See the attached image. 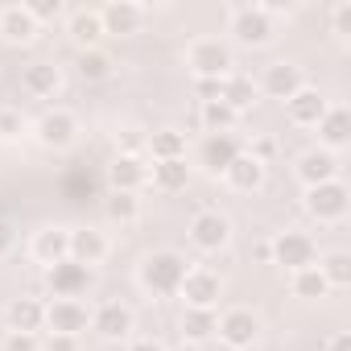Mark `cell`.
I'll return each mask as SVG.
<instances>
[{
    "instance_id": "obj_1",
    "label": "cell",
    "mask_w": 351,
    "mask_h": 351,
    "mask_svg": "<svg viewBox=\"0 0 351 351\" xmlns=\"http://www.w3.org/2000/svg\"><path fill=\"white\" fill-rule=\"evenodd\" d=\"M191 261L182 252H173V248H157L149 252L141 265H136V285L149 293V298H178V285L186 277Z\"/></svg>"
},
{
    "instance_id": "obj_2",
    "label": "cell",
    "mask_w": 351,
    "mask_h": 351,
    "mask_svg": "<svg viewBox=\"0 0 351 351\" xmlns=\"http://www.w3.org/2000/svg\"><path fill=\"white\" fill-rule=\"evenodd\" d=\"M236 66V50L228 38H195L186 46V71L199 79H228Z\"/></svg>"
},
{
    "instance_id": "obj_3",
    "label": "cell",
    "mask_w": 351,
    "mask_h": 351,
    "mask_svg": "<svg viewBox=\"0 0 351 351\" xmlns=\"http://www.w3.org/2000/svg\"><path fill=\"white\" fill-rule=\"evenodd\" d=\"M228 34H232V46H244V50H261L273 42L277 34V21L261 9V5H236L228 13Z\"/></svg>"
},
{
    "instance_id": "obj_4",
    "label": "cell",
    "mask_w": 351,
    "mask_h": 351,
    "mask_svg": "<svg viewBox=\"0 0 351 351\" xmlns=\"http://www.w3.org/2000/svg\"><path fill=\"white\" fill-rule=\"evenodd\" d=\"M261 330H265V322H261V314L248 310V306H232V310H223L219 322H215V339H219L223 347H232V351L256 347V343H261Z\"/></svg>"
},
{
    "instance_id": "obj_5",
    "label": "cell",
    "mask_w": 351,
    "mask_h": 351,
    "mask_svg": "<svg viewBox=\"0 0 351 351\" xmlns=\"http://www.w3.org/2000/svg\"><path fill=\"white\" fill-rule=\"evenodd\" d=\"M269 252H273V265H281L285 273H298V269H310L318 265V244L310 232H298V228H285L269 240Z\"/></svg>"
},
{
    "instance_id": "obj_6",
    "label": "cell",
    "mask_w": 351,
    "mask_h": 351,
    "mask_svg": "<svg viewBox=\"0 0 351 351\" xmlns=\"http://www.w3.org/2000/svg\"><path fill=\"white\" fill-rule=\"evenodd\" d=\"M34 141L50 153H62L79 141V116L66 112V108H46L38 120H34Z\"/></svg>"
},
{
    "instance_id": "obj_7",
    "label": "cell",
    "mask_w": 351,
    "mask_h": 351,
    "mask_svg": "<svg viewBox=\"0 0 351 351\" xmlns=\"http://www.w3.org/2000/svg\"><path fill=\"white\" fill-rule=\"evenodd\" d=\"M178 298L186 310H215L219 298H223V277L207 265H191L182 285H178Z\"/></svg>"
},
{
    "instance_id": "obj_8",
    "label": "cell",
    "mask_w": 351,
    "mask_h": 351,
    "mask_svg": "<svg viewBox=\"0 0 351 351\" xmlns=\"http://www.w3.org/2000/svg\"><path fill=\"white\" fill-rule=\"evenodd\" d=\"M87 330L104 343H128L132 330H136V314L124 302H99V306H91V326Z\"/></svg>"
},
{
    "instance_id": "obj_9",
    "label": "cell",
    "mask_w": 351,
    "mask_h": 351,
    "mask_svg": "<svg viewBox=\"0 0 351 351\" xmlns=\"http://www.w3.org/2000/svg\"><path fill=\"white\" fill-rule=\"evenodd\" d=\"M186 236H191V248H195V252L215 256V252H223V248L232 244V219H228L223 211H199V215L191 219Z\"/></svg>"
},
{
    "instance_id": "obj_10",
    "label": "cell",
    "mask_w": 351,
    "mask_h": 351,
    "mask_svg": "<svg viewBox=\"0 0 351 351\" xmlns=\"http://www.w3.org/2000/svg\"><path fill=\"white\" fill-rule=\"evenodd\" d=\"M87 326H91V306L83 298H54V302H46V330L42 335H75V339H83Z\"/></svg>"
},
{
    "instance_id": "obj_11",
    "label": "cell",
    "mask_w": 351,
    "mask_h": 351,
    "mask_svg": "<svg viewBox=\"0 0 351 351\" xmlns=\"http://www.w3.org/2000/svg\"><path fill=\"white\" fill-rule=\"evenodd\" d=\"M302 207H306V215L318 219V223H339V219L347 215V207H351V195H347L343 182H322V186H310V191L302 195Z\"/></svg>"
},
{
    "instance_id": "obj_12",
    "label": "cell",
    "mask_w": 351,
    "mask_h": 351,
    "mask_svg": "<svg viewBox=\"0 0 351 351\" xmlns=\"http://www.w3.org/2000/svg\"><path fill=\"white\" fill-rule=\"evenodd\" d=\"M306 87V71L298 66V62H289V58H281V62H269L265 66V75L256 79V91L261 95H269V99H289V95H298Z\"/></svg>"
},
{
    "instance_id": "obj_13",
    "label": "cell",
    "mask_w": 351,
    "mask_h": 351,
    "mask_svg": "<svg viewBox=\"0 0 351 351\" xmlns=\"http://www.w3.org/2000/svg\"><path fill=\"white\" fill-rule=\"evenodd\" d=\"M265 157H256V153H248V149H240L236 153V161L219 173L223 178V186L228 191H236V195H256L261 186H265Z\"/></svg>"
},
{
    "instance_id": "obj_14",
    "label": "cell",
    "mask_w": 351,
    "mask_h": 351,
    "mask_svg": "<svg viewBox=\"0 0 351 351\" xmlns=\"http://www.w3.org/2000/svg\"><path fill=\"white\" fill-rule=\"evenodd\" d=\"M108 186L112 191L141 195L149 186V157L145 153H116L112 165H108Z\"/></svg>"
},
{
    "instance_id": "obj_15",
    "label": "cell",
    "mask_w": 351,
    "mask_h": 351,
    "mask_svg": "<svg viewBox=\"0 0 351 351\" xmlns=\"http://www.w3.org/2000/svg\"><path fill=\"white\" fill-rule=\"evenodd\" d=\"M91 277H95V269H87V265H79L71 256L46 269V285H50L54 298H83L91 289Z\"/></svg>"
},
{
    "instance_id": "obj_16",
    "label": "cell",
    "mask_w": 351,
    "mask_h": 351,
    "mask_svg": "<svg viewBox=\"0 0 351 351\" xmlns=\"http://www.w3.org/2000/svg\"><path fill=\"white\" fill-rule=\"evenodd\" d=\"M339 153H326V149H306L298 161H293V173H298V182L310 191V186H322V182H339Z\"/></svg>"
},
{
    "instance_id": "obj_17",
    "label": "cell",
    "mask_w": 351,
    "mask_h": 351,
    "mask_svg": "<svg viewBox=\"0 0 351 351\" xmlns=\"http://www.w3.org/2000/svg\"><path fill=\"white\" fill-rule=\"evenodd\" d=\"M145 17H149V9L136 5V0H108V5L99 9L104 34H112V38H132V34H141Z\"/></svg>"
},
{
    "instance_id": "obj_18",
    "label": "cell",
    "mask_w": 351,
    "mask_h": 351,
    "mask_svg": "<svg viewBox=\"0 0 351 351\" xmlns=\"http://www.w3.org/2000/svg\"><path fill=\"white\" fill-rule=\"evenodd\" d=\"M29 256H34L42 269H50V265L66 261V256H71V228L50 223V228L34 232V240H29Z\"/></svg>"
},
{
    "instance_id": "obj_19",
    "label": "cell",
    "mask_w": 351,
    "mask_h": 351,
    "mask_svg": "<svg viewBox=\"0 0 351 351\" xmlns=\"http://www.w3.org/2000/svg\"><path fill=\"white\" fill-rule=\"evenodd\" d=\"M236 153H240V141H236L232 132H223V136H203V145H199V153H195V165H199L203 173H211V178H219V173L236 161Z\"/></svg>"
},
{
    "instance_id": "obj_20",
    "label": "cell",
    "mask_w": 351,
    "mask_h": 351,
    "mask_svg": "<svg viewBox=\"0 0 351 351\" xmlns=\"http://www.w3.org/2000/svg\"><path fill=\"white\" fill-rule=\"evenodd\" d=\"M326 108H330V104H326V95H322L318 87H310V83H306L298 95H289V99H285V116H289V124H293V128H314V124L326 116Z\"/></svg>"
},
{
    "instance_id": "obj_21",
    "label": "cell",
    "mask_w": 351,
    "mask_h": 351,
    "mask_svg": "<svg viewBox=\"0 0 351 351\" xmlns=\"http://www.w3.org/2000/svg\"><path fill=\"white\" fill-rule=\"evenodd\" d=\"M108 252H112L108 232H99V228H71V261L95 269V265L108 261Z\"/></svg>"
},
{
    "instance_id": "obj_22",
    "label": "cell",
    "mask_w": 351,
    "mask_h": 351,
    "mask_svg": "<svg viewBox=\"0 0 351 351\" xmlns=\"http://www.w3.org/2000/svg\"><path fill=\"white\" fill-rule=\"evenodd\" d=\"M5 326L9 330H25V335H42L46 330V302L42 298H9Z\"/></svg>"
},
{
    "instance_id": "obj_23",
    "label": "cell",
    "mask_w": 351,
    "mask_h": 351,
    "mask_svg": "<svg viewBox=\"0 0 351 351\" xmlns=\"http://www.w3.org/2000/svg\"><path fill=\"white\" fill-rule=\"evenodd\" d=\"M42 34V25L29 17L25 5H0V38L9 46H29Z\"/></svg>"
},
{
    "instance_id": "obj_24",
    "label": "cell",
    "mask_w": 351,
    "mask_h": 351,
    "mask_svg": "<svg viewBox=\"0 0 351 351\" xmlns=\"http://www.w3.org/2000/svg\"><path fill=\"white\" fill-rule=\"evenodd\" d=\"M191 173H195V165L186 157H178V161H149V186L161 191V195H178V191L191 186Z\"/></svg>"
},
{
    "instance_id": "obj_25",
    "label": "cell",
    "mask_w": 351,
    "mask_h": 351,
    "mask_svg": "<svg viewBox=\"0 0 351 351\" xmlns=\"http://www.w3.org/2000/svg\"><path fill=\"white\" fill-rule=\"evenodd\" d=\"M314 132H318V149H326V153L347 149V141H351V116H347V108L343 104H330L326 116L314 124Z\"/></svg>"
},
{
    "instance_id": "obj_26",
    "label": "cell",
    "mask_w": 351,
    "mask_h": 351,
    "mask_svg": "<svg viewBox=\"0 0 351 351\" xmlns=\"http://www.w3.org/2000/svg\"><path fill=\"white\" fill-rule=\"evenodd\" d=\"M21 91L29 99H54L62 91V71L54 62H29L21 71Z\"/></svg>"
},
{
    "instance_id": "obj_27",
    "label": "cell",
    "mask_w": 351,
    "mask_h": 351,
    "mask_svg": "<svg viewBox=\"0 0 351 351\" xmlns=\"http://www.w3.org/2000/svg\"><path fill=\"white\" fill-rule=\"evenodd\" d=\"M66 34L79 50H95L108 34H104V21H99V9H71L66 13Z\"/></svg>"
},
{
    "instance_id": "obj_28",
    "label": "cell",
    "mask_w": 351,
    "mask_h": 351,
    "mask_svg": "<svg viewBox=\"0 0 351 351\" xmlns=\"http://www.w3.org/2000/svg\"><path fill=\"white\" fill-rule=\"evenodd\" d=\"M219 99L232 108V112H248L256 99H261V91H256V79L252 75H240V71H232L228 79H223V87H219Z\"/></svg>"
},
{
    "instance_id": "obj_29",
    "label": "cell",
    "mask_w": 351,
    "mask_h": 351,
    "mask_svg": "<svg viewBox=\"0 0 351 351\" xmlns=\"http://www.w3.org/2000/svg\"><path fill=\"white\" fill-rule=\"evenodd\" d=\"M149 161H178V157H186V132H178V128H157V132H149Z\"/></svg>"
},
{
    "instance_id": "obj_30",
    "label": "cell",
    "mask_w": 351,
    "mask_h": 351,
    "mask_svg": "<svg viewBox=\"0 0 351 351\" xmlns=\"http://www.w3.org/2000/svg\"><path fill=\"white\" fill-rule=\"evenodd\" d=\"M199 124L207 136H223L240 124V112H232L223 99H207V104H199Z\"/></svg>"
},
{
    "instance_id": "obj_31",
    "label": "cell",
    "mask_w": 351,
    "mask_h": 351,
    "mask_svg": "<svg viewBox=\"0 0 351 351\" xmlns=\"http://www.w3.org/2000/svg\"><path fill=\"white\" fill-rule=\"evenodd\" d=\"M215 322L219 310H182V343L203 347L207 339H215Z\"/></svg>"
},
{
    "instance_id": "obj_32",
    "label": "cell",
    "mask_w": 351,
    "mask_h": 351,
    "mask_svg": "<svg viewBox=\"0 0 351 351\" xmlns=\"http://www.w3.org/2000/svg\"><path fill=\"white\" fill-rule=\"evenodd\" d=\"M112 54L104 50V46H95V50H79V58H75V71H79V79L83 83H104V79H112Z\"/></svg>"
},
{
    "instance_id": "obj_33",
    "label": "cell",
    "mask_w": 351,
    "mask_h": 351,
    "mask_svg": "<svg viewBox=\"0 0 351 351\" xmlns=\"http://www.w3.org/2000/svg\"><path fill=\"white\" fill-rule=\"evenodd\" d=\"M289 293H293V298H302V302H318V298H326V293H330V285H326V277L318 273V265H310V269L289 273Z\"/></svg>"
},
{
    "instance_id": "obj_34",
    "label": "cell",
    "mask_w": 351,
    "mask_h": 351,
    "mask_svg": "<svg viewBox=\"0 0 351 351\" xmlns=\"http://www.w3.org/2000/svg\"><path fill=\"white\" fill-rule=\"evenodd\" d=\"M104 211H108V219H112V223H120V228H124V223H136L145 207H141V195H128V191H112V195L104 199Z\"/></svg>"
},
{
    "instance_id": "obj_35",
    "label": "cell",
    "mask_w": 351,
    "mask_h": 351,
    "mask_svg": "<svg viewBox=\"0 0 351 351\" xmlns=\"http://www.w3.org/2000/svg\"><path fill=\"white\" fill-rule=\"evenodd\" d=\"M318 273L326 277V285H330V289H347V285H351V256L335 248V252L318 256Z\"/></svg>"
},
{
    "instance_id": "obj_36",
    "label": "cell",
    "mask_w": 351,
    "mask_h": 351,
    "mask_svg": "<svg viewBox=\"0 0 351 351\" xmlns=\"http://www.w3.org/2000/svg\"><path fill=\"white\" fill-rule=\"evenodd\" d=\"M21 132H25L21 108H0V141H17Z\"/></svg>"
},
{
    "instance_id": "obj_37",
    "label": "cell",
    "mask_w": 351,
    "mask_h": 351,
    "mask_svg": "<svg viewBox=\"0 0 351 351\" xmlns=\"http://www.w3.org/2000/svg\"><path fill=\"white\" fill-rule=\"evenodd\" d=\"M5 351H42V335H25V330H5Z\"/></svg>"
},
{
    "instance_id": "obj_38",
    "label": "cell",
    "mask_w": 351,
    "mask_h": 351,
    "mask_svg": "<svg viewBox=\"0 0 351 351\" xmlns=\"http://www.w3.org/2000/svg\"><path fill=\"white\" fill-rule=\"evenodd\" d=\"M25 9H29V17H34L38 25H46V21H54V17L62 13L58 0H25Z\"/></svg>"
},
{
    "instance_id": "obj_39",
    "label": "cell",
    "mask_w": 351,
    "mask_h": 351,
    "mask_svg": "<svg viewBox=\"0 0 351 351\" xmlns=\"http://www.w3.org/2000/svg\"><path fill=\"white\" fill-rule=\"evenodd\" d=\"M330 21H335V34H339V38H347V34H351V5H347V0H339V5H335Z\"/></svg>"
},
{
    "instance_id": "obj_40",
    "label": "cell",
    "mask_w": 351,
    "mask_h": 351,
    "mask_svg": "<svg viewBox=\"0 0 351 351\" xmlns=\"http://www.w3.org/2000/svg\"><path fill=\"white\" fill-rule=\"evenodd\" d=\"M42 351H79V339L75 335H46Z\"/></svg>"
},
{
    "instance_id": "obj_41",
    "label": "cell",
    "mask_w": 351,
    "mask_h": 351,
    "mask_svg": "<svg viewBox=\"0 0 351 351\" xmlns=\"http://www.w3.org/2000/svg\"><path fill=\"white\" fill-rule=\"evenodd\" d=\"M219 87H223V79H199V83H195V95H199V104H207V99H219Z\"/></svg>"
},
{
    "instance_id": "obj_42",
    "label": "cell",
    "mask_w": 351,
    "mask_h": 351,
    "mask_svg": "<svg viewBox=\"0 0 351 351\" xmlns=\"http://www.w3.org/2000/svg\"><path fill=\"white\" fill-rule=\"evenodd\" d=\"M13 244H17V232H13V223H9V219H0V256H5Z\"/></svg>"
},
{
    "instance_id": "obj_43",
    "label": "cell",
    "mask_w": 351,
    "mask_h": 351,
    "mask_svg": "<svg viewBox=\"0 0 351 351\" xmlns=\"http://www.w3.org/2000/svg\"><path fill=\"white\" fill-rule=\"evenodd\" d=\"M322 351H351V335H347V330H335Z\"/></svg>"
},
{
    "instance_id": "obj_44",
    "label": "cell",
    "mask_w": 351,
    "mask_h": 351,
    "mask_svg": "<svg viewBox=\"0 0 351 351\" xmlns=\"http://www.w3.org/2000/svg\"><path fill=\"white\" fill-rule=\"evenodd\" d=\"M124 351H165L157 339H128V347Z\"/></svg>"
},
{
    "instance_id": "obj_45",
    "label": "cell",
    "mask_w": 351,
    "mask_h": 351,
    "mask_svg": "<svg viewBox=\"0 0 351 351\" xmlns=\"http://www.w3.org/2000/svg\"><path fill=\"white\" fill-rule=\"evenodd\" d=\"M256 261H265V265H273V252H269V240H261V244H256Z\"/></svg>"
},
{
    "instance_id": "obj_46",
    "label": "cell",
    "mask_w": 351,
    "mask_h": 351,
    "mask_svg": "<svg viewBox=\"0 0 351 351\" xmlns=\"http://www.w3.org/2000/svg\"><path fill=\"white\" fill-rule=\"evenodd\" d=\"M173 351H203V347H191V343H182V347H173Z\"/></svg>"
}]
</instances>
